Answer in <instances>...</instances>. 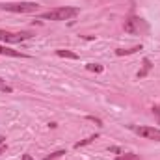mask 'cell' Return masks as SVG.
<instances>
[{
    "label": "cell",
    "mask_w": 160,
    "mask_h": 160,
    "mask_svg": "<svg viewBox=\"0 0 160 160\" xmlns=\"http://www.w3.org/2000/svg\"><path fill=\"white\" fill-rule=\"evenodd\" d=\"M78 8H56V9H50V11H45L41 13L39 17L45 19V21H69V19H75L78 15Z\"/></svg>",
    "instance_id": "6da1fadb"
},
{
    "label": "cell",
    "mask_w": 160,
    "mask_h": 160,
    "mask_svg": "<svg viewBox=\"0 0 160 160\" xmlns=\"http://www.w3.org/2000/svg\"><path fill=\"white\" fill-rule=\"evenodd\" d=\"M0 9L11 11V13H36L39 9L38 2H4L0 4Z\"/></svg>",
    "instance_id": "7a4b0ae2"
},
{
    "label": "cell",
    "mask_w": 160,
    "mask_h": 160,
    "mask_svg": "<svg viewBox=\"0 0 160 160\" xmlns=\"http://www.w3.org/2000/svg\"><path fill=\"white\" fill-rule=\"evenodd\" d=\"M147 22L136 15H130L127 21H125V32L128 34H142V32H147Z\"/></svg>",
    "instance_id": "3957f363"
},
{
    "label": "cell",
    "mask_w": 160,
    "mask_h": 160,
    "mask_svg": "<svg viewBox=\"0 0 160 160\" xmlns=\"http://www.w3.org/2000/svg\"><path fill=\"white\" fill-rule=\"evenodd\" d=\"M130 128H132L138 136H142V138H145V140L160 142V128H157V127H134V125H130Z\"/></svg>",
    "instance_id": "277c9868"
},
{
    "label": "cell",
    "mask_w": 160,
    "mask_h": 160,
    "mask_svg": "<svg viewBox=\"0 0 160 160\" xmlns=\"http://www.w3.org/2000/svg\"><path fill=\"white\" fill-rule=\"evenodd\" d=\"M32 38L30 32H6V30H0V41H6V43H21V41H26Z\"/></svg>",
    "instance_id": "5b68a950"
},
{
    "label": "cell",
    "mask_w": 160,
    "mask_h": 160,
    "mask_svg": "<svg viewBox=\"0 0 160 160\" xmlns=\"http://www.w3.org/2000/svg\"><path fill=\"white\" fill-rule=\"evenodd\" d=\"M0 54H6V56H13V58H24V54H21L19 50H11V48H8V47H2L0 45Z\"/></svg>",
    "instance_id": "8992f818"
},
{
    "label": "cell",
    "mask_w": 160,
    "mask_h": 160,
    "mask_svg": "<svg viewBox=\"0 0 160 160\" xmlns=\"http://www.w3.org/2000/svg\"><path fill=\"white\" fill-rule=\"evenodd\" d=\"M138 50H142V45H136V47H132V48H118L116 54H118V56H125V54H134V52H138Z\"/></svg>",
    "instance_id": "52a82bcc"
},
{
    "label": "cell",
    "mask_w": 160,
    "mask_h": 160,
    "mask_svg": "<svg viewBox=\"0 0 160 160\" xmlns=\"http://www.w3.org/2000/svg\"><path fill=\"white\" fill-rule=\"evenodd\" d=\"M56 54H58L60 58H71V60H77V58H78V54H75V52H71V50H56Z\"/></svg>",
    "instance_id": "ba28073f"
},
{
    "label": "cell",
    "mask_w": 160,
    "mask_h": 160,
    "mask_svg": "<svg viewBox=\"0 0 160 160\" xmlns=\"http://www.w3.org/2000/svg\"><path fill=\"white\" fill-rule=\"evenodd\" d=\"M149 69H151V62H149V60L145 58V60H143V69H142V71L138 73V78H143V77H145V75L149 73Z\"/></svg>",
    "instance_id": "9c48e42d"
},
{
    "label": "cell",
    "mask_w": 160,
    "mask_h": 160,
    "mask_svg": "<svg viewBox=\"0 0 160 160\" xmlns=\"http://www.w3.org/2000/svg\"><path fill=\"white\" fill-rule=\"evenodd\" d=\"M99 136L95 134V136H89V138H86V140H82V142H78V143H75V149H80V147H84V145H88V143H91L93 140H97Z\"/></svg>",
    "instance_id": "30bf717a"
},
{
    "label": "cell",
    "mask_w": 160,
    "mask_h": 160,
    "mask_svg": "<svg viewBox=\"0 0 160 160\" xmlns=\"http://www.w3.org/2000/svg\"><path fill=\"white\" fill-rule=\"evenodd\" d=\"M116 160H140V157L134 153H125V155H119Z\"/></svg>",
    "instance_id": "8fae6325"
},
{
    "label": "cell",
    "mask_w": 160,
    "mask_h": 160,
    "mask_svg": "<svg viewBox=\"0 0 160 160\" xmlns=\"http://www.w3.org/2000/svg\"><path fill=\"white\" fill-rule=\"evenodd\" d=\"M88 69L89 71H95V73H101L102 71V65H99V63H88Z\"/></svg>",
    "instance_id": "7c38bea8"
},
{
    "label": "cell",
    "mask_w": 160,
    "mask_h": 160,
    "mask_svg": "<svg viewBox=\"0 0 160 160\" xmlns=\"http://www.w3.org/2000/svg\"><path fill=\"white\" fill-rule=\"evenodd\" d=\"M0 91H4V93H11V88H9L2 78H0Z\"/></svg>",
    "instance_id": "4fadbf2b"
},
{
    "label": "cell",
    "mask_w": 160,
    "mask_h": 160,
    "mask_svg": "<svg viewBox=\"0 0 160 160\" xmlns=\"http://www.w3.org/2000/svg\"><path fill=\"white\" fill-rule=\"evenodd\" d=\"M62 155H65V151H56V153H50V157H47V158H43V160H54V158H58V157H62Z\"/></svg>",
    "instance_id": "5bb4252c"
},
{
    "label": "cell",
    "mask_w": 160,
    "mask_h": 160,
    "mask_svg": "<svg viewBox=\"0 0 160 160\" xmlns=\"http://www.w3.org/2000/svg\"><path fill=\"white\" fill-rule=\"evenodd\" d=\"M153 114H157V118H158V121H160V104L153 108Z\"/></svg>",
    "instance_id": "9a60e30c"
},
{
    "label": "cell",
    "mask_w": 160,
    "mask_h": 160,
    "mask_svg": "<svg viewBox=\"0 0 160 160\" xmlns=\"http://www.w3.org/2000/svg\"><path fill=\"white\" fill-rule=\"evenodd\" d=\"M6 149H8V147H6V145L2 143V145H0V155H2V153H6Z\"/></svg>",
    "instance_id": "2e32d148"
},
{
    "label": "cell",
    "mask_w": 160,
    "mask_h": 160,
    "mask_svg": "<svg viewBox=\"0 0 160 160\" xmlns=\"http://www.w3.org/2000/svg\"><path fill=\"white\" fill-rule=\"evenodd\" d=\"M22 160H34L30 155H22Z\"/></svg>",
    "instance_id": "e0dca14e"
}]
</instances>
